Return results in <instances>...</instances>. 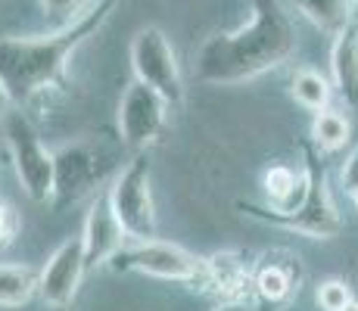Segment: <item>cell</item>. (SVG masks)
<instances>
[{
    "mask_svg": "<svg viewBox=\"0 0 358 311\" xmlns=\"http://www.w3.org/2000/svg\"><path fill=\"white\" fill-rule=\"evenodd\" d=\"M41 289V271L25 265H0V308H19Z\"/></svg>",
    "mask_w": 358,
    "mask_h": 311,
    "instance_id": "e0dca14e",
    "label": "cell"
},
{
    "mask_svg": "<svg viewBox=\"0 0 358 311\" xmlns=\"http://www.w3.org/2000/svg\"><path fill=\"white\" fill-rule=\"evenodd\" d=\"M119 274H143V277L184 283V287L203 289L206 283V259L194 255L190 249L162 243V240H141L131 249H119L109 261Z\"/></svg>",
    "mask_w": 358,
    "mask_h": 311,
    "instance_id": "277c9868",
    "label": "cell"
},
{
    "mask_svg": "<svg viewBox=\"0 0 358 311\" xmlns=\"http://www.w3.org/2000/svg\"><path fill=\"white\" fill-rule=\"evenodd\" d=\"M109 203L131 240H156V205L150 193V159L137 153L109 187Z\"/></svg>",
    "mask_w": 358,
    "mask_h": 311,
    "instance_id": "5b68a950",
    "label": "cell"
},
{
    "mask_svg": "<svg viewBox=\"0 0 358 311\" xmlns=\"http://www.w3.org/2000/svg\"><path fill=\"white\" fill-rule=\"evenodd\" d=\"M6 143H10L13 171L29 199L34 203L53 199V153L44 147L41 134L22 113L6 115Z\"/></svg>",
    "mask_w": 358,
    "mask_h": 311,
    "instance_id": "8992f818",
    "label": "cell"
},
{
    "mask_svg": "<svg viewBox=\"0 0 358 311\" xmlns=\"http://www.w3.org/2000/svg\"><path fill=\"white\" fill-rule=\"evenodd\" d=\"M119 0H94L72 22L50 34L29 38H0V81L6 85L13 103L25 106L38 94L66 85V62L109 19Z\"/></svg>",
    "mask_w": 358,
    "mask_h": 311,
    "instance_id": "7a4b0ae2",
    "label": "cell"
},
{
    "mask_svg": "<svg viewBox=\"0 0 358 311\" xmlns=\"http://www.w3.org/2000/svg\"><path fill=\"white\" fill-rule=\"evenodd\" d=\"M355 22H358V19H355Z\"/></svg>",
    "mask_w": 358,
    "mask_h": 311,
    "instance_id": "f546056e",
    "label": "cell"
},
{
    "mask_svg": "<svg viewBox=\"0 0 358 311\" xmlns=\"http://www.w3.org/2000/svg\"><path fill=\"white\" fill-rule=\"evenodd\" d=\"M290 94L302 109H308V113H321V109L330 106V94L334 91H330V81L321 72H315V68H299V72L293 75Z\"/></svg>",
    "mask_w": 358,
    "mask_h": 311,
    "instance_id": "d6986e66",
    "label": "cell"
},
{
    "mask_svg": "<svg viewBox=\"0 0 358 311\" xmlns=\"http://www.w3.org/2000/svg\"><path fill=\"white\" fill-rule=\"evenodd\" d=\"M109 165L91 143H66L53 153V209L63 212L94 190Z\"/></svg>",
    "mask_w": 358,
    "mask_h": 311,
    "instance_id": "9c48e42d",
    "label": "cell"
},
{
    "mask_svg": "<svg viewBox=\"0 0 358 311\" xmlns=\"http://www.w3.org/2000/svg\"><path fill=\"white\" fill-rule=\"evenodd\" d=\"M19 233V215L0 199V249H6Z\"/></svg>",
    "mask_w": 358,
    "mask_h": 311,
    "instance_id": "7402d4cb",
    "label": "cell"
},
{
    "mask_svg": "<svg viewBox=\"0 0 358 311\" xmlns=\"http://www.w3.org/2000/svg\"><path fill=\"white\" fill-rule=\"evenodd\" d=\"M315 299H318V305L324 311H343L352 302V289H349L346 280L340 277H330L318 287V293H315Z\"/></svg>",
    "mask_w": 358,
    "mask_h": 311,
    "instance_id": "ffe728a7",
    "label": "cell"
},
{
    "mask_svg": "<svg viewBox=\"0 0 358 311\" xmlns=\"http://www.w3.org/2000/svg\"><path fill=\"white\" fill-rule=\"evenodd\" d=\"M330 75H334V87L349 106H358V22L343 29L334 38V50H330Z\"/></svg>",
    "mask_w": 358,
    "mask_h": 311,
    "instance_id": "5bb4252c",
    "label": "cell"
},
{
    "mask_svg": "<svg viewBox=\"0 0 358 311\" xmlns=\"http://www.w3.org/2000/svg\"><path fill=\"white\" fill-rule=\"evenodd\" d=\"M293 3L315 29H321L324 34H334V38L358 19L355 0H293Z\"/></svg>",
    "mask_w": 358,
    "mask_h": 311,
    "instance_id": "2e32d148",
    "label": "cell"
},
{
    "mask_svg": "<svg viewBox=\"0 0 358 311\" xmlns=\"http://www.w3.org/2000/svg\"><path fill=\"white\" fill-rule=\"evenodd\" d=\"M355 6H358V0H355Z\"/></svg>",
    "mask_w": 358,
    "mask_h": 311,
    "instance_id": "f1b7e54d",
    "label": "cell"
},
{
    "mask_svg": "<svg viewBox=\"0 0 358 311\" xmlns=\"http://www.w3.org/2000/svg\"><path fill=\"white\" fill-rule=\"evenodd\" d=\"M352 199H355V209H358V193H355V196H352Z\"/></svg>",
    "mask_w": 358,
    "mask_h": 311,
    "instance_id": "4316f807",
    "label": "cell"
},
{
    "mask_svg": "<svg viewBox=\"0 0 358 311\" xmlns=\"http://www.w3.org/2000/svg\"><path fill=\"white\" fill-rule=\"evenodd\" d=\"M302 283V265L299 259L290 252H268L262 255L252 274V296L259 299V305L265 308H287L293 302V296L299 293Z\"/></svg>",
    "mask_w": 358,
    "mask_h": 311,
    "instance_id": "7c38bea8",
    "label": "cell"
},
{
    "mask_svg": "<svg viewBox=\"0 0 358 311\" xmlns=\"http://www.w3.org/2000/svg\"><path fill=\"white\" fill-rule=\"evenodd\" d=\"M125 227L122 221L115 218L113 203H109V190H103L94 196L91 209H87L85 218V231H81V243H85V261H87V271L100 265H109L115 259L119 249H125Z\"/></svg>",
    "mask_w": 358,
    "mask_h": 311,
    "instance_id": "8fae6325",
    "label": "cell"
},
{
    "mask_svg": "<svg viewBox=\"0 0 358 311\" xmlns=\"http://www.w3.org/2000/svg\"><path fill=\"white\" fill-rule=\"evenodd\" d=\"M343 311H358V302L352 299V302H349V305H346V308H343Z\"/></svg>",
    "mask_w": 358,
    "mask_h": 311,
    "instance_id": "484cf974",
    "label": "cell"
},
{
    "mask_svg": "<svg viewBox=\"0 0 358 311\" xmlns=\"http://www.w3.org/2000/svg\"><path fill=\"white\" fill-rule=\"evenodd\" d=\"M53 311H66V308H53Z\"/></svg>",
    "mask_w": 358,
    "mask_h": 311,
    "instance_id": "83f0119b",
    "label": "cell"
},
{
    "mask_svg": "<svg viewBox=\"0 0 358 311\" xmlns=\"http://www.w3.org/2000/svg\"><path fill=\"white\" fill-rule=\"evenodd\" d=\"M343 187H346V193H358V147L349 153L346 165H343Z\"/></svg>",
    "mask_w": 358,
    "mask_h": 311,
    "instance_id": "603a6c76",
    "label": "cell"
},
{
    "mask_svg": "<svg viewBox=\"0 0 358 311\" xmlns=\"http://www.w3.org/2000/svg\"><path fill=\"white\" fill-rule=\"evenodd\" d=\"M349 137H352V124L343 113H336V109H321V113H315V122H312V143L315 150H321V153H336V150H343L349 143Z\"/></svg>",
    "mask_w": 358,
    "mask_h": 311,
    "instance_id": "ac0fdd59",
    "label": "cell"
},
{
    "mask_svg": "<svg viewBox=\"0 0 358 311\" xmlns=\"http://www.w3.org/2000/svg\"><path fill=\"white\" fill-rule=\"evenodd\" d=\"M81 3H85V0H41V10H44L47 19L66 25V22H72V19L78 16Z\"/></svg>",
    "mask_w": 358,
    "mask_h": 311,
    "instance_id": "44dd1931",
    "label": "cell"
},
{
    "mask_svg": "<svg viewBox=\"0 0 358 311\" xmlns=\"http://www.w3.org/2000/svg\"><path fill=\"white\" fill-rule=\"evenodd\" d=\"M252 274H256V268L246 261L243 252L206 255L203 293L215 296L218 302H250V296H252Z\"/></svg>",
    "mask_w": 358,
    "mask_h": 311,
    "instance_id": "4fadbf2b",
    "label": "cell"
},
{
    "mask_svg": "<svg viewBox=\"0 0 358 311\" xmlns=\"http://www.w3.org/2000/svg\"><path fill=\"white\" fill-rule=\"evenodd\" d=\"M85 271H87V261H85V243H81V237L66 240L47 259V265L41 268V289H38L41 299L50 308H69L81 287Z\"/></svg>",
    "mask_w": 358,
    "mask_h": 311,
    "instance_id": "30bf717a",
    "label": "cell"
},
{
    "mask_svg": "<svg viewBox=\"0 0 358 311\" xmlns=\"http://www.w3.org/2000/svg\"><path fill=\"white\" fill-rule=\"evenodd\" d=\"M262 190H265L271 209L280 212H293L296 205L306 199L308 190V175L306 171H293L290 165H271V168L262 175Z\"/></svg>",
    "mask_w": 358,
    "mask_h": 311,
    "instance_id": "9a60e30c",
    "label": "cell"
},
{
    "mask_svg": "<svg viewBox=\"0 0 358 311\" xmlns=\"http://www.w3.org/2000/svg\"><path fill=\"white\" fill-rule=\"evenodd\" d=\"M10 106H13V96H10V91H6L3 81H0V122L10 115Z\"/></svg>",
    "mask_w": 358,
    "mask_h": 311,
    "instance_id": "cb8c5ba5",
    "label": "cell"
},
{
    "mask_svg": "<svg viewBox=\"0 0 358 311\" xmlns=\"http://www.w3.org/2000/svg\"><path fill=\"white\" fill-rule=\"evenodd\" d=\"M212 311H250V305L246 302H218Z\"/></svg>",
    "mask_w": 358,
    "mask_h": 311,
    "instance_id": "d4e9b609",
    "label": "cell"
},
{
    "mask_svg": "<svg viewBox=\"0 0 358 311\" xmlns=\"http://www.w3.org/2000/svg\"><path fill=\"white\" fill-rule=\"evenodd\" d=\"M131 68H134L137 81L156 87L171 106H178L184 100V81H181V68H178V57L159 25H147V29H141L131 38Z\"/></svg>",
    "mask_w": 358,
    "mask_h": 311,
    "instance_id": "52a82bcc",
    "label": "cell"
},
{
    "mask_svg": "<svg viewBox=\"0 0 358 311\" xmlns=\"http://www.w3.org/2000/svg\"><path fill=\"white\" fill-rule=\"evenodd\" d=\"M171 103L156 91V87L143 85V81H131L119 100V134L125 147L143 153L153 147L165 131V119H169Z\"/></svg>",
    "mask_w": 358,
    "mask_h": 311,
    "instance_id": "ba28073f",
    "label": "cell"
},
{
    "mask_svg": "<svg viewBox=\"0 0 358 311\" xmlns=\"http://www.w3.org/2000/svg\"><path fill=\"white\" fill-rule=\"evenodd\" d=\"M250 22L218 31L194 53V72L206 85H243L284 66L296 50V29L280 0H250Z\"/></svg>",
    "mask_w": 358,
    "mask_h": 311,
    "instance_id": "6da1fadb",
    "label": "cell"
},
{
    "mask_svg": "<svg viewBox=\"0 0 358 311\" xmlns=\"http://www.w3.org/2000/svg\"><path fill=\"white\" fill-rule=\"evenodd\" d=\"M306 175H308V190L306 199L296 205L293 212H280V209H262L256 203H237V209L243 215L262 221V224L271 227H284V231L302 233V237L312 240H330L343 231V218L336 212L334 199L327 190V175L318 165L315 156V143H306Z\"/></svg>",
    "mask_w": 358,
    "mask_h": 311,
    "instance_id": "3957f363",
    "label": "cell"
}]
</instances>
